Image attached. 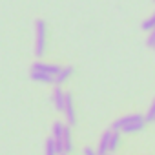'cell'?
<instances>
[{"label": "cell", "mask_w": 155, "mask_h": 155, "mask_svg": "<svg viewBox=\"0 0 155 155\" xmlns=\"http://www.w3.org/2000/svg\"><path fill=\"white\" fill-rule=\"evenodd\" d=\"M110 137H111V128L104 131V135L101 137V142L97 146V155H108L110 153Z\"/></svg>", "instance_id": "6"}, {"label": "cell", "mask_w": 155, "mask_h": 155, "mask_svg": "<svg viewBox=\"0 0 155 155\" xmlns=\"http://www.w3.org/2000/svg\"><path fill=\"white\" fill-rule=\"evenodd\" d=\"M144 120H146V122H153V120H155V101L151 102V106H150V110H148Z\"/></svg>", "instance_id": "14"}, {"label": "cell", "mask_w": 155, "mask_h": 155, "mask_svg": "<svg viewBox=\"0 0 155 155\" xmlns=\"http://www.w3.org/2000/svg\"><path fill=\"white\" fill-rule=\"evenodd\" d=\"M64 113H66L68 126H75V124H77V113H75V106H73V97H71V93H66Z\"/></svg>", "instance_id": "2"}, {"label": "cell", "mask_w": 155, "mask_h": 155, "mask_svg": "<svg viewBox=\"0 0 155 155\" xmlns=\"http://www.w3.org/2000/svg\"><path fill=\"white\" fill-rule=\"evenodd\" d=\"M51 102L55 104V108H57L58 111H64V104H66V91H62V88H60V86H55V88H53Z\"/></svg>", "instance_id": "4"}, {"label": "cell", "mask_w": 155, "mask_h": 155, "mask_svg": "<svg viewBox=\"0 0 155 155\" xmlns=\"http://www.w3.org/2000/svg\"><path fill=\"white\" fill-rule=\"evenodd\" d=\"M62 144H64V153H71L73 151V140H71V126H64V133H62Z\"/></svg>", "instance_id": "9"}, {"label": "cell", "mask_w": 155, "mask_h": 155, "mask_svg": "<svg viewBox=\"0 0 155 155\" xmlns=\"http://www.w3.org/2000/svg\"><path fill=\"white\" fill-rule=\"evenodd\" d=\"M84 155H97V151H95L93 148H90V146H86V148H84Z\"/></svg>", "instance_id": "16"}, {"label": "cell", "mask_w": 155, "mask_h": 155, "mask_svg": "<svg viewBox=\"0 0 155 155\" xmlns=\"http://www.w3.org/2000/svg\"><path fill=\"white\" fill-rule=\"evenodd\" d=\"M153 2H155V0H153Z\"/></svg>", "instance_id": "19"}, {"label": "cell", "mask_w": 155, "mask_h": 155, "mask_svg": "<svg viewBox=\"0 0 155 155\" xmlns=\"http://www.w3.org/2000/svg\"><path fill=\"white\" fill-rule=\"evenodd\" d=\"M46 155H58V151H57V148H55L53 137H49V139L46 140Z\"/></svg>", "instance_id": "12"}, {"label": "cell", "mask_w": 155, "mask_h": 155, "mask_svg": "<svg viewBox=\"0 0 155 155\" xmlns=\"http://www.w3.org/2000/svg\"><path fill=\"white\" fill-rule=\"evenodd\" d=\"M142 29H144V31H150V33L155 29V13H153V15H151L144 24H142Z\"/></svg>", "instance_id": "13"}, {"label": "cell", "mask_w": 155, "mask_h": 155, "mask_svg": "<svg viewBox=\"0 0 155 155\" xmlns=\"http://www.w3.org/2000/svg\"><path fill=\"white\" fill-rule=\"evenodd\" d=\"M153 49H155V48H153Z\"/></svg>", "instance_id": "20"}, {"label": "cell", "mask_w": 155, "mask_h": 155, "mask_svg": "<svg viewBox=\"0 0 155 155\" xmlns=\"http://www.w3.org/2000/svg\"><path fill=\"white\" fill-rule=\"evenodd\" d=\"M60 66H57V64H42V62H35L33 66H31V71H37V73H48V75H57V73H60Z\"/></svg>", "instance_id": "3"}, {"label": "cell", "mask_w": 155, "mask_h": 155, "mask_svg": "<svg viewBox=\"0 0 155 155\" xmlns=\"http://www.w3.org/2000/svg\"><path fill=\"white\" fill-rule=\"evenodd\" d=\"M139 117H140L139 113H131V115H126V117H120L119 120H115V122H113V126H111V130H113V131H120V130H122V128H124L126 124H130L131 120H135V119H139Z\"/></svg>", "instance_id": "8"}, {"label": "cell", "mask_w": 155, "mask_h": 155, "mask_svg": "<svg viewBox=\"0 0 155 155\" xmlns=\"http://www.w3.org/2000/svg\"><path fill=\"white\" fill-rule=\"evenodd\" d=\"M144 126H146L144 117H139V119L131 120L130 124H126L120 131H122V133H139V131H142V130H144Z\"/></svg>", "instance_id": "5"}, {"label": "cell", "mask_w": 155, "mask_h": 155, "mask_svg": "<svg viewBox=\"0 0 155 155\" xmlns=\"http://www.w3.org/2000/svg\"><path fill=\"white\" fill-rule=\"evenodd\" d=\"M46 42H48V28L46 22L37 18L35 20V57L40 58L46 53Z\"/></svg>", "instance_id": "1"}, {"label": "cell", "mask_w": 155, "mask_h": 155, "mask_svg": "<svg viewBox=\"0 0 155 155\" xmlns=\"http://www.w3.org/2000/svg\"><path fill=\"white\" fill-rule=\"evenodd\" d=\"M146 46H148V48H155V29L150 33V37H148V40H146Z\"/></svg>", "instance_id": "15"}, {"label": "cell", "mask_w": 155, "mask_h": 155, "mask_svg": "<svg viewBox=\"0 0 155 155\" xmlns=\"http://www.w3.org/2000/svg\"><path fill=\"white\" fill-rule=\"evenodd\" d=\"M73 71H75V68H73V66H66V68H62V69H60V73H57V75H55L53 82H55L57 86H62V84L69 79V77L73 75Z\"/></svg>", "instance_id": "7"}, {"label": "cell", "mask_w": 155, "mask_h": 155, "mask_svg": "<svg viewBox=\"0 0 155 155\" xmlns=\"http://www.w3.org/2000/svg\"><path fill=\"white\" fill-rule=\"evenodd\" d=\"M108 155H111V153H108Z\"/></svg>", "instance_id": "18"}, {"label": "cell", "mask_w": 155, "mask_h": 155, "mask_svg": "<svg viewBox=\"0 0 155 155\" xmlns=\"http://www.w3.org/2000/svg\"><path fill=\"white\" fill-rule=\"evenodd\" d=\"M55 77L53 75H48V73H37V71H31V81L35 82H44V84H49L53 82Z\"/></svg>", "instance_id": "10"}, {"label": "cell", "mask_w": 155, "mask_h": 155, "mask_svg": "<svg viewBox=\"0 0 155 155\" xmlns=\"http://www.w3.org/2000/svg\"><path fill=\"white\" fill-rule=\"evenodd\" d=\"M119 146H120V131H113V130H111V137H110V153H113Z\"/></svg>", "instance_id": "11"}, {"label": "cell", "mask_w": 155, "mask_h": 155, "mask_svg": "<svg viewBox=\"0 0 155 155\" xmlns=\"http://www.w3.org/2000/svg\"><path fill=\"white\" fill-rule=\"evenodd\" d=\"M60 155H68V153H60Z\"/></svg>", "instance_id": "17"}]
</instances>
